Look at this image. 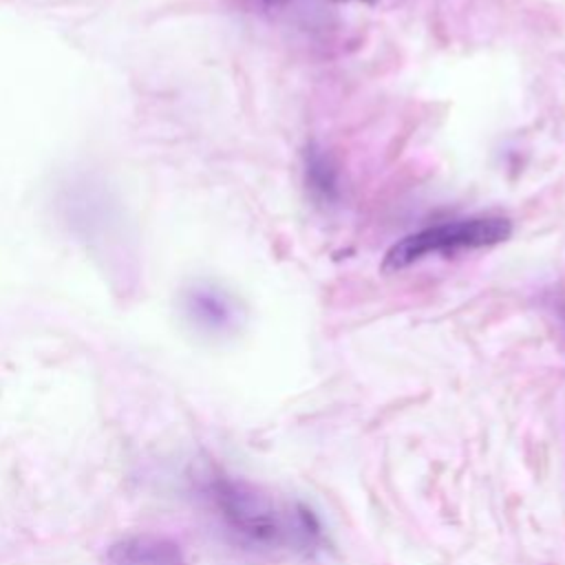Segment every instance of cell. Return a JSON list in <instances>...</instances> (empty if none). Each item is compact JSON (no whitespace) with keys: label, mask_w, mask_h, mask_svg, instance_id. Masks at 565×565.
Returning a JSON list of instances; mask_svg holds the SVG:
<instances>
[{"label":"cell","mask_w":565,"mask_h":565,"mask_svg":"<svg viewBox=\"0 0 565 565\" xmlns=\"http://www.w3.org/2000/svg\"><path fill=\"white\" fill-rule=\"evenodd\" d=\"M263 7H282L287 0H258Z\"/></svg>","instance_id":"cell-6"},{"label":"cell","mask_w":565,"mask_h":565,"mask_svg":"<svg viewBox=\"0 0 565 565\" xmlns=\"http://www.w3.org/2000/svg\"><path fill=\"white\" fill-rule=\"evenodd\" d=\"M106 565H185L177 543L154 534H130L108 545Z\"/></svg>","instance_id":"cell-3"},{"label":"cell","mask_w":565,"mask_h":565,"mask_svg":"<svg viewBox=\"0 0 565 565\" xmlns=\"http://www.w3.org/2000/svg\"><path fill=\"white\" fill-rule=\"evenodd\" d=\"M331 2H362V4H375L377 0H331Z\"/></svg>","instance_id":"cell-7"},{"label":"cell","mask_w":565,"mask_h":565,"mask_svg":"<svg viewBox=\"0 0 565 565\" xmlns=\"http://www.w3.org/2000/svg\"><path fill=\"white\" fill-rule=\"evenodd\" d=\"M190 309L199 322L214 329L225 327L232 320V305L216 289H196L190 296Z\"/></svg>","instance_id":"cell-5"},{"label":"cell","mask_w":565,"mask_h":565,"mask_svg":"<svg viewBox=\"0 0 565 565\" xmlns=\"http://www.w3.org/2000/svg\"><path fill=\"white\" fill-rule=\"evenodd\" d=\"M512 234V225L499 216H479L463 218L455 223H444L435 227H426L422 232L408 234L397 241L382 260V271L393 274L399 271L415 260L424 258L433 252H455V249H472L488 247L505 241Z\"/></svg>","instance_id":"cell-1"},{"label":"cell","mask_w":565,"mask_h":565,"mask_svg":"<svg viewBox=\"0 0 565 565\" xmlns=\"http://www.w3.org/2000/svg\"><path fill=\"white\" fill-rule=\"evenodd\" d=\"M305 174H307V188L311 194L322 201V203H333L340 196V185H338V172L320 148L313 143L307 148V159H305Z\"/></svg>","instance_id":"cell-4"},{"label":"cell","mask_w":565,"mask_h":565,"mask_svg":"<svg viewBox=\"0 0 565 565\" xmlns=\"http://www.w3.org/2000/svg\"><path fill=\"white\" fill-rule=\"evenodd\" d=\"M212 497L223 519L243 536L258 543H276L282 536V523L269 499L245 483L218 479L212 486Z\"/></svg>","instance_id":"cell-2"}]
</instances>
